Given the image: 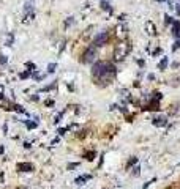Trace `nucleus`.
Segmentation results:
<instances>
[{"mask_svg": "<svg viewBox=\"0 0 180 189\" xmlns=\"http://www.w3.org/2000/svg\"><path fill=\"white\" fill-rule=\"evenodd\" d=\"M115 76V68L107 62H98L93 66V76L97 77H107V76Z\"/></svg>", "mask_w": 180, "mask_h": 189, "instance_id": "f257e3e1", "label": "nucleus"}, {"mask_svg": "<svg viewBox=\"0 0 180 189\" xmlns=\"http://www.w3.org/2000/svg\"><path fill=\"white\" fill-rule=\"evenodd\" d=\"M95 57H97V49H95V46H92L85 51V54L82 57V62L84 63H92L95 60Z\"/></svg>", "mask_w": 180, "mask_h": 189, "instance_id": "f03ea898", "label": "nucleus"}, {"mask_svg": "<svg viewBox=\"0 0 180 189\" xmlns=\"http://www.w3.org/2000/svg\"><path fill=\"white\" fill-rule=\"evenodd\" d=\"M107 38H109V35H107V33H100L98 36L95 38V41H93V46H95V47L104 46V44H106V41H107Z\"/></svg>", "mask_w": 180, "mask_h": 189, "instance_id": "7ed1b4c3", "label": "nucleus"}, {"mask_svg": "<svg viewBox=\"0 0 180 189\" xmlns=\"http://www.w3.org/2000/svg\"><path fill=\"white\" fill-rule=\"evenodd\" d=\"M19 167V170H22V172H30V170H33V165L32 164H28V162H22L17 165Z\"/></svg>", "mask_w": 180, "mask_h": 189, "instance_id": "20e7f679", "label": "nucleus"}, {"mask_svg": "<svg viewBox=\"0 0 180 189\" xmlns=\"http://www.w3.org/2000/svg\"><path fill=\"white\" fill-rule=\"evenodd\" d=\"M153 125H155V126H164V125H166V118H164V117L153 118Z\"/></svg>", "mask_w": 180, "mask_h": 189, "instance_id": "39448f33", "label": "nucleus"}, {"mask_svg": "<svg viewBox=\"0 0 180 189\" xmlns=\"http://www.w3.org/2000/svg\"><path fill=\"white\" fill-rule=\"evenodd\" d=\"M174 35H175V36H180V24L178 22H174Z\"/></svg>", "mask_w": 180, "mask_h": 189, "instance_id": "423d86ee", "label": "nucleus"}, {"mask_svg": "<svg viewBox=\"0 0 180 189\" xmlns=\"http://www.w3.org/2000/svg\"><path fill=\"white\" fill-rule=\"evenodd\" d=\"M32 2H33V0H27V2H25V7H24V13H28V11L32 10Z\"/></svg>", "mask_w": 180, "mask_h": 189, "instance_id": "0eeeda50", "label": "nucleus"}, {"mask_svg": "<svg viewBox=\"0 0 180 189\" xmlns=\"http://www.w3.org/2000/svg\"><path fill=\"white\" fill-rule=\"evenodd\" d=\"M54 69H55V63H51L49 68H47V73H54Z\"/></svg>", "mask_w": 180, "mask_h": 189, "instance_id": "6e6552de", "label": "nucleus"}, {"mask_svg": "<svg viewBox=\"0 0 180 189\" xmlns=\"http://www.w3.org/2000/svg\"><path fill=\"white\" fill-rule=\"evenodd\" d=\"M166 63H167V60H166V58H163V60H161L160 68H161V69H164V68H166Z\"/></svg>", "mask_w": 180, "mask_h": 189, "instance_id": "1a4fd4ad", "label": "nucleus"}, {"mask_svg": "<svg viewBox=\"0 0 180 189\" xmlns=\"http://www.w3.org/2000/svg\"><path fill=\"white\" fill-rule=\"evenodd\" d=\"M139 173H141V172H139V167H136V169L133 170V175H134V176H139Z\"/></svg>", "mask_w": 180, "mask_h": 189, "instance_id": "9d476101", "label": "nucleus"}, {"mask_svg": "<svg viewBox=\"0 0 180 189\" xmlns=\"http://www.w3.org/2000/svg\"><path fill=\"white\" fill-rule=\"evenodd\" d=\"M136 161H137V159H136V158H133V159H130V162H128V167H130V165H133V164H134Z\"/></svg>", "mask_w": 180, "mask_h": 189, "instance_id": "9b49d317", "label": "nucleus"}, {"mask_svg": "<svg viewBox=\"0 0 180 189\" xmlns=\"http://www.w3.org/2000/svg\"><path fill=\"white\" fill-rule=\"evenodd\" d=\"M178 47H180V41H177V43H175V46H174V47H172V49H174V51H175V49H178Z\"/></svg>", "mask_w": 180, "mask_h": 189, "instance_id": "f8f14e48", "label": "nucleus"}, {"mask_svg": "<svg viewBox=\"0 0 180 189\" xmlns=\"http://www.w3.org/2000/svg\"><path fill=\"white\" fill-rule=\"evenodd\" d=\"M103 10H111V8H109V5H107V3L103 2Z\"/></svg>", "mask_w": 180, "mask_h": 189, "instance_id": "ddd939ff", "label": "nucleus"}, {"mask_svg": "<svg viewBox=\"0 0 180 189\" xmlns=\"http://www.w3.org/2000/svg\"><path fill=\"white\" fill-rule=\"evenodd\" d=\"M27 126L28 128H35V126H37V123H27Z\"/></svg>", "mask_w": 180, "mask_h": 189, "instance_id": "4468645a", "label": "nucleus"}, {"mask_svg": "<svg viewBox=\"0 0 180 189\" xmlns=\"http://www.w3.org/2000/svg\"><path fill=\"white\" fill-rule=\"evenodd\" d=\"M74 167H77V164H70L68 165V169H74Z\"/></svg>", "mask_w": 180, "mask_h": 189, "instance_id": "2eb2a0df", "label": "nucleus"}, {"mask_svg": "<svg viewBox=\"0 0 180 189\" xmlns=\"http://www.w3.org/2000/svg\"><path fill=\"white\" fill-rule=\"evenodd\" d=\"M2 153H3V147H0V155H2Z\"/></svg>", "mask_w": 180, "mask_h": 189, "instance_id": "dca6fc26", "label": "nucleus"}]
</instances>
